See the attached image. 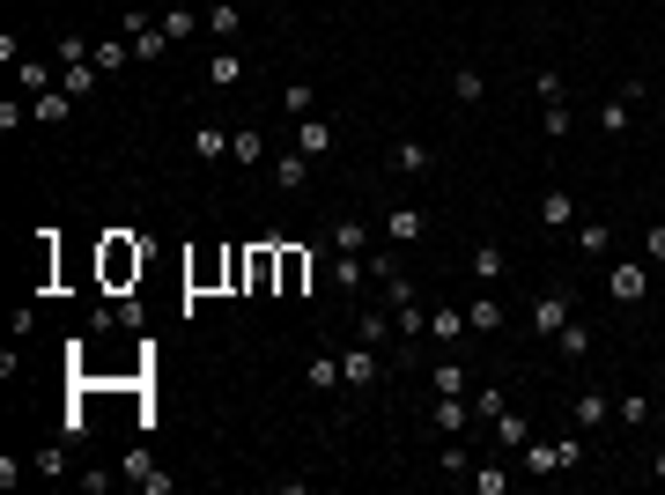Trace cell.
Masks as SVG:
<instances>
[{"label":"cell","instance_id":"6da1fadb","mask_svg":"<svg viewBox=\"0 0 665 495\" xmlns=\"http://www.w3.org/2000/svg\"><path fill=\"white\" fill-rule=\"evenodd\" d=\"M606 296H614L621 311H636V303L651 296V259H621L614 274H606Z\"/></svg>","mask_w":665,"mask_h":495},{"label":"cell","instance_id":"7a4b0ae2","mask_svg":"<svg viewBox=\"0 0 665 495\" xmlns=\"http://www.w3.org/2000/svg\"><path fill=\"white\" fill-rule=\"evenodd\" d=\"M377 377H385V348H370V340H355V348L340 355V385H348V392H370Z\"/></svg>","mask_w":665,"mask_h":495},{"label":"cell","instance_id":"3957f363","mask_svg":"<svg viewBox=\"0 0 665 495\" xmlns=\"http://www.w3.org/2000/svg\"><path fill=\"white\" fill-rule=\"evenodd\" d=\"M569 318H577V289H547V296H532V333H540V340H555Z\"/></svg>","mask_w":665,"mask_h":495},{"label":"cell","instance_id":"277c9868","mask_svg":"<svg viewBox=\"0 0 665 495\" xmlns=\"http://www.w3.org/2000/svg\"><path fill=\"white\" fill-rule=\"evenodd\" d=\"M518 459H525V473H569V466H584V444L577 436H562V444H525Z\"/></svg>","mask_w":665,"mask_h":495},{"label":"cell","instance_id":"5b68a950","mask_svg":"<svg viewBox=\"0 0 665 495\" xmlns=\"http://www.w3.org/2000/svg\"><path fill=\"white\" fill-rule=\"evenodd\" d=\"M244 289H252V296L281 289V244H274V237H266V244H252V252H244Z\"/></svg>","mask_w":665,"mask_h":495},{"label":"cell","instance_id":"8992f818","mask_svg":"<svg viewBox=\"0 0 665 495\" xmlns=\"http://www.w3.org/2000/svg\"><path fill=\"white\" fill-rule=\"evenodd\" d=\"M141 266H148V244H133V237H111L104 244V281H111V289H126Z\"/></svg>","mask_w":665,"mask_h":495},{"label":"cell","instance_id":"52a82bcc","mask_svg":"<svg viewBox=\"0 0 665 495\" xmlns=\"http://www.w3.org/2000/svg\"><path fill=\"white\" fill-rule=\"evenodd\" d=\"M429 422L444 429V436H466L473 422H481V414H473V399L466 392H436V407H429Z\"/></svg>","mask_w":665,"mask_h":495},{"label":"cell","instance_id":"ba28073f","mask_svg":"<svg viewBox=\"0 0 665 495\" xmlns=\"http://www.w3.org/2000/svg\"><path fill=\"white\" fill-rule=\"evenodd\" d=\"M311 266H318V252L281 244V296H303V289H311Z\"/></svg>","mask_w":665,"mask_h":495},{"label":"cell","instance_id":"9c48e42d","mask_svg":"<svg viewBox=\"0 0 665 495\" xmlns=\"http://www.w3.org/2000/svg\"><path fill=\"white\" fill-rule=\"evenodd\" d=\"M355 340H370V348H392V340H399V318L385 311V303H363V318H355Z\"/></svg>","mask_w":665,"mask_h":495},{"label":"cell","instance_id":"30bf717a","mask_svg":"<svg viewBox=\"0 0 665 495\" xmlns=\"http://www.w3.org/2000/svg\"><path fill=\"white\" fill-rule=\"evenodd\" d=\"M429 340H436V348H459V340H466V311H459V303H429Z\"/></svg>","mask_w":665,"mask_h":495},{"label":"cell","instance_id":"8fae6325","mask_svg":"<svg viewBox=\"0 0 665 495\" xmlns=\"http://www.w3.org/2000/svg\"><path fill=\"white\" fill-rule=\"evenodd\" d=\"M540 222H547V230H555V237H569V230H577V193H562V185H547V200H540Z\"/></svg>","mask_w":665,"mask_h":495},{"label":"cell","instance_id":"7c38bea8","mask_svg":"<svg viewBox=\"0 0 665 495\" xmlns=\"http://www.w3.org/2000/svg\"><path fill=\"white\" fill-rule=\"evenodd\" d=\"M333 141H340L333 119H296V148H303L311 163H326V156H333Z\"/></svg>","mask_w":665,"mask_h":495},{"label":"cell","instance_id":"4fadbf2b","mask_svg":"<svg viewBox=\"0 0 665 495\" xmlns=\"http://www.w3.org/2000/svg\"><path fill=\"white\" fill-rule=\"evenodd\" d=\"M466 266H473V281H481V289H496V281L510 274V252H503V244H473Z\"/></svg>","mask_w":665,"mask_h":495},{"label":"cell","instance_id":"5bb4252c","mask_svg":"<svg viewBox=\"0 0 665 495\" xmlns=\"http://www.w3.org/2000/svg\"><path fill=\"white\" fill-rule=\"evenodd\" d=\"M97 82H104V74H97V60H60V89H67L74 104H82V97H97Z\"/></svg>","mask_w":665,"mask_h":495},{"label":"cell","instance_id":"9a60e30c","mask_svg":"<svg viewBox=\"0 0 665 495\" xmlns=\"http://www.w3.org/2000/svg\"><path fill=\"white\" fill-rule=\"evenodd\" d=\"M266 178H274L281 193H303V185H311V156H303V148H289V156H274V170H266Z\"/></svg>","mask_w":665,"mask_h":495},{"label":"cell","instance_id":"2e32d148","mask_svg":"<svg viewBox=\"0 0 665 495\" xmlns=\"http://www.w3.org/2000/svg\"><path fill=\"white\" fill-rule=\"evenodd\" d=\"M326 252H370V222L363 215H340L326 230Z\"/></svg>","mask_w":665,"mask_h":495},{"label":"cell","instance_id":"e0dca14e","mask_svg":"<svg viewBox=\"0 0 665 495\" xmlns=\"http://www.w3.org/2000/svg\"><path fill=\"white\" fill-rule=\"evenodd\" d=\"M326 259H333V289H340V296H363V289H370L363 252H326Z\"/></svg>","mask_w":665,"mask_h":495},{"label":"cell","instance_id":"ac0fdd59","mask_svg":"<svg viewBox=\"0 0 665 495\" xmlns=\"http://www.w3.org/2000/svg\"><path fill=\"white\" fill-rule=\"evenodd\" d=\"M429 163H436L429 141H392V178H422Z\"/></svg>","mask_w":665,"mask_h":495},{"label":"cell","instance_id":"d6986e66","mask_svg":"<svg viewBox=\"0 0 665 495\" xmlns=\"http://www.w3.org/2000/svg\"><path fill=\"white\" fill-rule=\"evenodd\" d=\"M385 237H392V244L429 237V215H422V207H392V215H385Z\"/></svg>","mask_w":665,"mask_h":495},{"label":"cell","instance_id":"ffe728a7","mask_svg":"<svg viewBox=\"0 0 665 495\" xmlns=\"http://www.w3.org/2000/svg\"><path fill=\"white\" fill-rule=\"evenodd\" d=\"M185 281H193V289H215V281H230V252H200L193 266H185Z\"/></svg>","mask_w":665,"mask_h":495},{"label":"cell","instance_id":"44dd1931","mask_svg":"<svg viewBox=\"0 0 665 495\" xmlns=\"http://www.w3.org/2000/svg\"><path fill=\"white\" fill-rule=\"evenodd\" d=\"M503 318H510L503 296H473V303H466V326H473V333H503Z\"/></svg>","mask_w":665,"mask_h":495},{"label":"cell","instance_id":"7402d4cb","mask_svg":"<svg viewBox=\"0 0 665 495\" xmlns=\"http://www.w3.org/2000/svg\"><path fill=\"white\" fill-rule=\"evenodd\" d=\"M193 156H200V163H222V156H230V133H222L215 119H200V126H193Z\"/></svg>","mask_w":665,"mask_h":495},{"label":"cell","instance_id":"603a6c76","mask_svg":"<svg viewBox=\"0 0 665 495\" xmlns=\"http://www.w3.org/2000/svg\"><path fill=\"white\" fill-rule=\"evenodd\" d=\"M606 414H614L606 392H577V399H569V422H577V429H606Z\"/></svg>","mask_w":665,"mask_h":495},{"label":"cell","instance_id":"cb8c5ba5","mask_svg":"<svg viewBox=\"0 0 665 495\" xmlns=\"http://www.w3.org/2000/svg\"><path fill=\"white\" fill-rule=\"evenodd\" d=\"M555 355H562V363H584V355H592V326H577V318H569V326L555 333Z\"/></svg>","mask_w":665,"mask_h":495},{"label":"cell","instance_id":"d4e9b609","mask_svg":"<svg viewBox=\"0 0 665 495\" xmlns=\"http://www.w3.org/2000/svg\"><path fill=\"white\" fill-rule=\"evenodd\" d=\"M230 156L259 170V163H266V133H259V126H244V133H230Z\"/></svg>","mask_w":665,"mask_h":495},{"label":"cell","instance_id":"484cf974","mask_svg":"<svg viewBox=\"0 0 665 495\" xmlns=\"http://www.w3.org/2000/svg\"><path fill=\"white\" fill-rule=\"evenodd\" d=\"M119 67H133V37H104L97 45V74H119Z\"/></svg>","mask_w":665,"mask_h":495},{"label":"cell","instance_id":"4316f807","mask_svg":"<svg viewBox=\"0 0 665 495\" xmlns=\"http://www.w3.org/2000/svg\"><path fill=\"white\" fill-rule=\"evenodd\" d=\"M451 97H459V104H481V97H488L481 67H451Z\"/></svg>","mask_w":665,"mask_h":495},{"label":"cell","instance_id":"83f0119b","mask_svg":"<svg viewBox=\"0 0 665 495\" xmlns=\"http://www.w3.org/2000/svg\"><path fill=\"white\" fill-rule=\"evenodd\" d=\"M436 473H451V481H466V473H473V451L459 444V436H451V444L436 451Z\"/></svg>","mask_w":665,"mask_h":495},{"label":"cell","instance_id":"f1b7e54d","mask_svg":"<svg viewBox=\"0 0 665 495\" xmlns=\"http://www.w3.org/2000/svg\"><path fill=\"white\" fill-rule=\"evenodd\" d=\"M67 111H74V97H67V89H45V97H37V111H30V119H37V126H60Z\"/></svg>","mask_w":665,"mask_h":495},{"label":"cell","instance_id":"f546056e","mask_svg":"<svg viewBox=\"0 0 665 495\" xmlns=\"http://www.w3.org/2000/svg\"><path fill=\"white\" fill-rule=\"evenodd\" d=\"M207 82H215V89H237V82H244V60H237V52H215V60H207Z\"/></svg>","mask_w":665,"mask_h":495},{"label":"cell","instance_id":"4dcf8cb0","mask_svg":"<svg viewBox=\"0 0 665 495\" xmlns=\"http://www.w3.org/2000/svg\"><path fill=\"white\" fill-rule=\"evenodd\" d=\"M377 303H385V311H407V303H422V289H414L407 274H392L385 289H377Z\"/></svg>","mask_w":665,"mask_h":495},{"label":"cell","instance_id":"1f68e13d","mask_svg":"<svg viewBox=\"0 0 665 495\" xmlns=\"http://www.w3.org/2000/svg\"><path fill=\"white\" fill-rule=\"evenodd\" d=\"M569 244H577L584 259H606V222H577V230H569Z\"/></svg>","mask_w":665,"mask_h":495},{"label":"cell","instance_id":"d6a6232c","mask_svg":"<svg viewBox=\"0 0 665 495\" xmlns=\"http://www.w3.org/2000/svg\"><path fill=\"white\" fill-rule=\"evenodd\" d=\"M496 436H503V451H525V444H532V429H525V414H510V407L496 414Z\"/></svg>","mask_w":665,"mask_h":495},{"label":"cell","instance_id":"836d02e7","mask_svg":"<svg viewBox=\"0 0 665 495\" xmlns=\"http://www.w3.org/2000/svg\"><path fill=\"white\" fill-rule=\"evenodd\" d=\"M392 318H399V348H414V340L429 333V311H422V303H407V311H392Z\"/></svg>","mask_w":665,"mask_h":495},{"label":"cell","instance_id":"e575fe53","mask_svg":"<svg viewBox=\"0 0 665 495\" xmlns=\"http://www.w3.org/2000/svg\"><path fill=\"white\" fill-rule=\"evenodd\" d=\"M207 30H215V37H222V45H230V37L244 30V15L230 8V0H215V8H207Z\"/></svg>","mask_w":665,"mask_h":495},{"label":"cell","instance_id":"d590c367","mask_svg":"<svg viewBox=\"0 0 665 495\" xmlns=\"http://www.w3.org/2000/svg\"><path fill=\"white\" fill-rule=\"evenodd\" d=\"M532 97H540V104H569V82L555 67H540V74H532Z\"/></svg>","mask_w":665,"mask_h":495},{"label":"cell","instance_id":"8d00e7d4","mask_svg":"<svg viewBox=\"0 0 665 495\" xmlns=\"http://www.w3.org/2000/svg\"><path fill=\"white\" fill-rule=\"evenodd\" d=\"M15 74H23V89H37V97H45V89H60V74H52L45 60H15Z\"/></svg>","mask_w":665,"mask_h":495},{"label":"cell","instance_id":"74e56055","mask_svg":"<svg viewBox=\"0 0 665 495\" xmlns=\"http://www.w3.org/2000/svg\"><path fill=\"white\" fill-rule=\"evenodd\" d=\"M311 392H340V355H311Z\"/></svg>","mask_w":665,"mask_h":495},{"label":"cell","instance_id":"f35d334b","mask_svg":"<svg viewBox=\"0 0 665 495\" xmlns=\"http://www.w3.org/2000/svg\"><path fill=\"white\" fill-rule=\"evenodd\" d=\"M614 422H629V429H643V422H651V399H643V392H629V399H614Z\"/></svg>","mask_w":665,"mask_h":495},{"label":"cell","instance_id":"ab89813d","mask_svg":"<svg viewBox=\"0 0 665 495\" xmlns=\"http://www.w3.org/2000/svg\"><path fill=\"white\" fill-rule=\"evenodd\" d=\"M503 407H510V392H503V385H481V392H473V414H481V422H496Z\"/></svg>","mask_w":665,"mask_h":495},{"label":"cell","instance_id":"60d3db41","mask_svg":"<svg viewBox=\"0 0 665 495\" xmlns=\"http://www.w3.org/2000/svg\"><path fill=\"white\" fill-rule=\"evenodd\" d=\"M599 126H606V133H629V126H636V104H629V97H614V104L599 111Z\"/></svg>","mask_w":665,"mask_h":495},{"label":"cell","instance_id":"b9f144b4","mask_svg":"<svg viewBox=\"0 0 665 495\" xmlns=\"http://www.w3.org/2000/svg\"><path fill=\"white\" fill-rule=\"evenodd\" d=\"M429 392H466V370H459V363H451V355H444V363L429 370Z\"/></svg>","mask_w":665,"mask_h":495},{"label":"cell","instance_id":"7bdbcfd3","mask_svg":"<svg viewBox=\"0 0 665 495\" xmlns=\"http://www.w3.org/2000/svg\"><path fill=\"white\" fill-rule=\"evenodd\" d=\"M466 488H473V495H503L510 473H503V466H481V473H466Z\"/></svg>","mask_w":665,"mask_h":495},{"label":"cell","instance_id":"ee69618b","mask_svg":"<svg viewBox=\"0 0 665 495\" xmlns=\"http://www.w3.org/2000/svg\"><path fill=\"white\" fill-rule=\"evenodd\" d=\"M540 126H547V141H562L577 119H569V104H540Z\"/></svg>","mask_w":665,"mask_h":495},{"label":"cell","instance_id":"f6af8a7d","mask_svg":"<svg viewBox=\"0 0 665 495\" xmlns=\"http://www.w3.org/2000/svg\"><path fill=\"white\" fill-rule=\"evenodd\" d=\"M281 111H296V119H311V82H289V89H281Z\"/></svg>","mask_w":665,"mask_h":495},{"label":"cell","instance_id":"bcb514c9","mask_svg":"<svg viewBox=\"0 0 665 495\" xmlns=\"http://www.w3.org/2000/svg\"><path fill=\"white\" fill-rule=\"evenodd\" d=\"M163 30H170V45H178V37H193V8H163Z\"/></svg>","mask_w":665,"mask_h":495},{"label":"cell","instance_id":"7dc6e473","mask_svg":"<svg viewBox=\"0 0 665 495\" xmlns=\"http://www.w3.org/2000/svg\"><path fill=\"white\" fill-rule=\"evenodd\" d=\"M119 473H126V481H133V488H141V481H148V473H156V459H148V451H126V466H119Z\"/></svg>","mask_w":665,"mask_h":495},{"label":"cell","instance_id":"c3c4849f","mask_svg":"<svg viewBox=\"0 0 665 495\" xmlns=\"http://www.w3.org/2000/svg\"><path fill=\"white\" fill-rule=\"evenodd\" d=\"M643 259L665 266V222H651V230H643Z\"/></svg>","mask_w":665,"mask_h":495},{"label":"cell","instance_id":"681fc988","mask_svg":"<svg viewBox=\"0 0 665 495\" xmlns=\"http://www.w3.org/2000/svg\"><path fill=\"white\" fill-rule=\"evenodd\" d=\"M651 473H658V481H665V444H658V459H651Z\"/></svg>","mask_w":665,"mask_h":495}]
</instances>
